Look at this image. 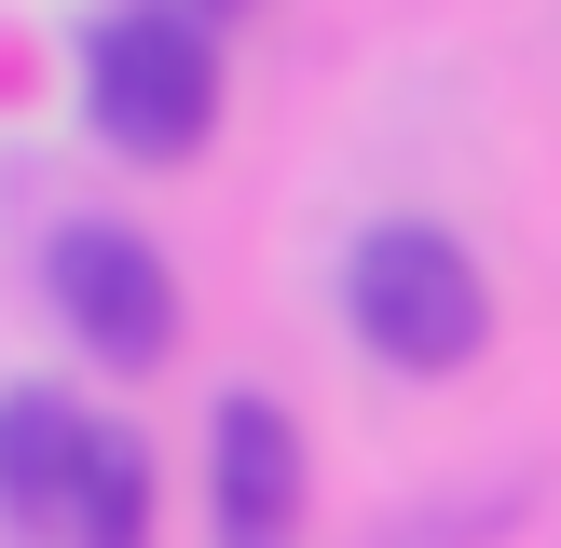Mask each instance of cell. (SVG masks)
Returning <instances> with one entry per match:
<instances>
[{
    "label": "cell",
    "mask_w": 561,
    "mask_h": 548,
    "mask_svg": "<svg viewBox=\"0 0 561 548\" xmlns=\"http://www.w3.org/2000/svg\"><path fill=\"white\" fill-rule=\"evenodd\" d=\"M343 316H356V343H370L383 370H466V356L493 343V288H480V261H466L438 219H370V233H356Z\"/></svg>",
    "instance_id": "cell-1"
},
{
    "label": "cell",
    "mask_w": 561,
    "mask_h": 548,
    "mask_svg": "<svg viewBox=\"0 0 561 548\" xmlns=\"http://www.w3.org/2000/svg\"><path fill=\"white\" fill-rule=\"evenodd\" d=\"M82 124H96L110 151H137V164L206 151V124H219V55H206V27L164 14V0L82 27Z\"/></svg>",
    "instance_id": "cell-2"
},
{
    "label": "cell",
    "mask_w": 561,
    "mask_h": 548,
    "mask_svg": "<svg viewBox=\"0 0 561 548\" xmlns=\"http://www.w3.org/2000/svg\"><path fill=\"white\" fill-rule=\"evenodd\" d=\"M55 316L82 329L96 370H164V343H179V274H164V247L124 233V219H69V233H55Z\"/></svg>",
    "instance_id": "cell-3"
},
{
    "label": "cell",
    "mask_w": 561,
    "mask_h": 548,
    "mask_svg": "<svg viewBox=\"0 0 561 548\" xmlns=\"http://www.w3.org/2000/svg\"><path fill=\"white\" fill-rule=\"evenodd\" d=\"M206 507H219V548H288L301 535V438L274 398H219V438H206Z\"/></svg>",
    "instance_id": "cell-4"
},
{
    "label": "cell",
    "mask_w": 561,
    "mask_h": 548,
    "mask_svg": "<svg viewBox=\"0 0 561 548\" xmlns=\"http://www.w3.org/2000/svg\"><path fill=\"white\" fill-rule=\"evenodd\" d=\"M96 411H69V398H42V384H14L0 398V507L14 521H69L82 507V466H96Z\"/></svg>",
    "instance_id": "cell-5"
},
{
    "label": "cell",
    "mask_w": 561,
    "mask_h": 548,
    "mask_svg": "<svg viewBox=\"0 0 561 548\" xmlns=\"http://www.w3.org/2000/svg\"><path fill=\"white\" fill-rule=\"evenodd\" d=\"M69 535H82V548H137V535H151V453H137L124 425H110V438H96V466H82Z\"/></svg>",
    "instance_id": "cell-6"
}]
</instances>
